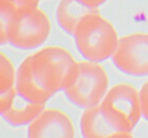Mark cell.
I'll list each match as a JSON object with an SVG mask.
<instances>
[{"mask_svg":"<svg viewBox=\"0 0 148 138\" xmlns=\"http://www.w3.org/2000/svg\"><path fill=\"white\" fill-rule=\"evenodd\" d=\"M76 60L64 48L49 46L24 59L17 71L16 90L23 98L46 104L66 86Z\"/></svg>","mask_w":148,"mask_h":138,"instance_id":"cell-1","label":"cell"},{"mask_svg":"<svg viewBox=\"0 0 148 138\" xmlns=\"http://www.w3.org/2000/svg\"><path fill=\"white\" fill-rule=\"evenodd\" d=\"M74 37L78 51L88 61H103L113 54L117 46L115 29L97 10L82 19Z\"/></svg>","mask_w":148,"mask_h":138,"instance_id":"cell-2","label":"cell"},{"mask_svg":"<svg viewBox=\"0 0 148 138\" xmlns=\"http://www.w3.org/2000/svg\"><path fill=\"white\" fill-rule=\"evenodd\" d=\"M108 88V76L97 62L77 61L63 91L71 103L88 109L103 100Z\"/></svg>","mask_w":148,"mask_h":138,"instance_id":"cell-3","label":"cell"},{"mask_svg":"<svg viewBox=\"0 0 148 138\" xmlns=\"http://www.w3.org/2000/svg\"><path fill=\"white\" fill-rule=\"evenodd\" d=\"M51 32V22L36 8L12 16L8 30V44L17 49L31 50L42 46Z\"/></svg>","mask_w":148,"mask_h":138,"instance_id":"cell-4","label":"cell"},{"mask_svg":"<svg viewBox=\"0 0 148 138\" xmlns=\"http://www.w3.org/2000/svg\"><path fill=\"white\" fill-rule=\"evenodd\" d=\"M99 106L107 121L117 131L127 132L137 121L136 96L127 85L113 87Z\"/></svg>","mask_w":148,"mask_h":138,"instance_id":"cell-5","label":"cell"},{"mask_svg":"<svg viewBox=\"0 0 148 138\" xmlns=\"http://www.w3.org/2000/svg\"><path fill=\"white\" fill-rule=\"evenodd\" d=\"M27 138H75V127L65 112L44 110L28 127Z\"/></svg>","mask_w":148,"mask_h":138,"instance_id":"cell-6","label":"cell"},{"mask_svg":"<svg viewBox=\"0 0 148 138\" xmlns=\"http://www.w3.org/2000/svg\"><path fill=\"white\" fill-rule=\"evenodd\" d=\"M46 104H37L16 92L10 106L4 111L2 117L12 127H22L29 125L45 110Z\"/></svg>","mask_w":148,"mask_h":138,"instance_id":"cell-7","label":"cell"},{"mask_svg":"<svg viewBox=\"0 0 148 138\" xmlns=\"http://www.w3.org/2000/svg\"><path fill=\"white\" fill-rule=\"evenodd\" d=\"M80 128L83 138H114L120 133L107 121L99 105L85 109L81 116Z\"/></svg>","mask_w":148,"mask_h":138,"instance_id":"cell-8","label":"cell"},{"mask_svg":"<svg viewBox=\"0 0 148 138\" xmlns=\"http://www.w3.org/2000/svg\"><path fill=\"white\" fill-rule=\"evenodd\" d=\"M93 10H95L87 8L78 0H60L56 10L57 23L67 34L74 35L82 19Z\"/></svg>","mask_w":148,"mask_h":138,"instance_id":"cell-9","label":"cell"},{"mask_svg":"<svg viewBox=\"0 0 148 138\" xmlns=\"http://www.w3.org/2000/svg\"><path fill=\"white\" fill-rule=\"evenodd\" d=\"M17 72L10 59L0 52V97H6L16 92Z\"/></svg>","mask_w":148,"mask_h":138,"instance_id":"cell-10","label":"cell"},{"mask_svg":"<svg viewBox=\"0 0 148 138\" xmlns=\"http://www.w3.org/2000/svg\"><path fill=\"white\" fill-rule=\"evenodd\" d=\"M40 0H0V6L12 16L19 12L36 8Z\"/></svg>","mask_w":148,"mask_h":138,"instance_id":"cell-11","label":"cell"},{"mask_svg":"<svg viewBox=\"0 0 148 138\" xmlns=\"http://www.w3.org/2000/svg\"><path fill=\"white\" fill-rule=\"evenodd\" d=\"M12 15L0 6V46L8 44V30Z\"/></svg>","mask_w":148,"mask_h":138,"instance_id":"cell-12","label":"cell"},{"mask_svg":"<svg viewBox=\"0 0 148 138\" xmlns=\"http://www.w3.org/2000/svg\"><path fill=\"white\" fill-rule=\"evenodd\" d=\"M78 1L80 3H82V4H84L87 8L96 10L101 4H104L107 0H78Z\"/></svg>","mask_w":148,"mask_h":138,"instance_id":"cell-13","label":"cell"}]
</instances>
